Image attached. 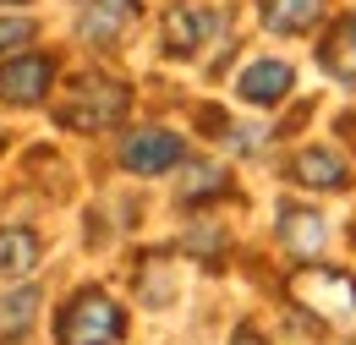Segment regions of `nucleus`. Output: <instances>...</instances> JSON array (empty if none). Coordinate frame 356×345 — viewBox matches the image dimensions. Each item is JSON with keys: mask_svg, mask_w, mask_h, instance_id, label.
I'll return each instance as SVG.
<instances>
[{"mask_svg": "<svg viewBox=\"0 0 356 345\" xmlns=\"http://www.w3.org/2000/svg\"><path fill=\"white\" fill-rule=\"evenodd\" d=\"M127 110H132L127 83H115V77H104V72H88V77H77L72 93L60 99L55 121L66 131H104V127H121Z\"/></svg>", "mask_w": 356, "mask_h": 345, "instance_id": "nucleus-1", "label": "nucleus"}, {"mask_svg": "<svg viewBox=\"0 0 356 345\" xmlns=\"http://www.w3.org/2000/svg\"><path fill=\"white\" fill-rule=\"evenodd\" d=\"M291 302L323 318L329 329H346L356 335V280L340 268H296L291 274Z\"/></svg>", "mask_w": 356, "mask_h": 345, "instance_id": "nucleus-2", "label": "nucleus"}, {"mask_svg": "<svg viewBox=\"0 0 356 345\" xmlns=\"http://www.w3.org/2000/svg\"><path fill=\"white\" fill-rule=\"evenodd\" d=\"M121 335H127V312L93 285L77 291L55 318V345H115Z\"/></svg>", "mask_w": 356, "mask_h": 345, "instance_id": "nucleus-3", "label": "nucleus"}, {"mask_svg": "<svg viewBox=\"0 0 356 345\" xmlns=\"http://www.w3.org/2000/svg\"><path fill=\"white\" fill-rule=\"evenodd\" d=\"M181 154H186L181 137H176V131H159V127H154V131H137V137L121 143V165H127L132 175H165V170H176Z\"/></svg>", "mask_w": 356, "mask_h": 345, "instance_id": "nucleus-4", "label": "nucleus"}, {"mask_svg": "<svg viewBox=\"0 0 356 345\" xmlns=\"http://www.w3.org/2000/svg\"><path fill=\"white\" fill-rule=\"evenodd\" d=\"M55 83V61L49 55H17L11 66H0V99L6 104H39Z\"/></svg>", "mask_w": 356, "mask_h": 345, "instance_id": "nucleus-5", "label": "nucleus"}, {"mask_svg": "<svg viewBox=\"0 0 356 345\" xmlns=\"http://www.w3.org/2000/svg\"><path fill=\"white\" fill-rule=\"evenodd\" d=\"M137 11H143V0H83V11H77V33L104 49V44H115L137 22Z\"/></svg>", "mask_w": 356, "mask_h": 345, "instance_id": "nucleus-6", "label": "nucleus"}, {"mask_svg": "<svg viewBox=\"0 0 356 345\" xmlns=\"http://www.w3.org/2000/svg\"><path fill=\"white\" fill-rule=\"evenodd\" d=\"M220 28V17L209 11V6H170L165 11V28H159V39H165V49L170 55H197L203 44H209V33Z\"/></svg>", "mask_w": 356, "mask_h": 345, "instance_id": "nucleus-7", "label": "nucleus"}, {"mask_svg": "<svg viewBox=\"0 0 356 345\" xmlns=\"http://www.w3.org/2000/svg\"><path fill=\"white\" fill-rule=\"evenodd\" d=\"M291 181L307 186V192H346L351 186V165L334 148H302L291 159Z\"/></svg>", "mask_w": 356, "mask_h": 345, "instance_id": "nucleus-8", "label": "nucleus"}, {"mask_svg": "<svg viewBox=\"0 0 356 345\" xmlns=\"http://www.w3.org/2000/svg\"><path fill=\"white\" fill-rule=\"evenodd\" d=\"M291 88H296V72H291L285 61H252V66L241 72V83H236V99L268 110V104H280Z\"/></svg>", "mask_w": 356, "mask_h": 345, "instance_id": "nucleus-9", "label": "nucleus"}, {"mask_svg": "<svg viewBox=\"0 0 356 345\" xmlns=\"http://www.w3.org/2000/svg\"><path fill=\"white\" fill-rule=\"evenodd\" d=\"M280 241H285L296 258H312V252H323V241H329V225H323V214H312V209L280 203Z\"/></svg>", "mask_w": 356, "mask_h": 345, "instance_id": "nucleus-10", "label": "nucleus"}, {"mask_svg": "<svg viewBox=\"0 0 356 345\" xmlns=\"http://www.w3.org/2000/svg\"><path fill=\"white\" fill-rule=\"evenodd\" d=\"M318 66L329 77H340L346 88H356V17H340L329 28V39L318 44Z\"/></svg>", "mask_w": 356, "mask_h": 345, "instance_id": "nucleus-11", "label": "nucleus"}, {"mask_svg": "<svg viewBox=\"0 0 356 345\" xmlns=\"http://www.w3.org/2000/svg\"><path fill=\"white\" fill-rule=\"evenodd\" d=\"M323 6H329V0H264V28L280 33V39L307 33V28H318Z\"/></svg>", "mask_w": 356, "mask_h": 345, "instance_id": "nucleus-12", "label": "nucleus"}, {"mask_svg": "<svg viewBox=\"0 0 356 345\" xmlns=\"http://www.w3.org/2000/svg\"><path fill=\"white\" fill-rule=\"evenodd\" d=\"M33 263H39V236L6 225L0 230V280H22V274H33Z\"/></svg>", "mask_w": 356, "mask_h": 345, "instance_id": "nucleus-13", "label": "nucleus"}, {"mask_svg": "<svg viewBox=\"0 0 356 345\" xmlns=\"http://www.w3.org/2000/svg\"><path fill=\"white\" fill-rule=\"evenodd\" d=\"M33 312H39V291H33V285L6 291V296H0V345L22 340V335L33 329Z\"/></svg>", "mask_w": 356, "mask_h": 345, "instance_id": "nucleus-14", "label": "nucleus"}, {"mask_svg": "<svg viewBox=\"0 0 356 345\" xmlns=\"http://www.w3.org/2000/svg\"><path fill=\"white\" fill-rule=\"evenodd\" d=\"M220 192H225V170H214V165H192L186 170L181 198H220Z\"/></svg>", "mask_w": 356, "mask_h": 345, "instance_id": "nucleus-15", "label": "nucleus"}, {"mask_svg": "<svg viewBox=\"0 0 356 345\" xmlns=\"http://www.w3.org/2000/svg\"><path fill=\"white\" fill-rule=\"evenodd\" d=\"M28 39H33V22L28 17H0V55L17 49V44H28Z\"/></svg>", "mask_w": 356, "mask_h": 345, "instance_id": "nucleus-16", "label": "nucleus"}, {"mask_svg": "<svg viewBox=\"0 0 356 345\" xmlns=\"http://www.w3.org/2000/svg\"><path fill=\"white\" fill-rule=\"evenodd\" d=\"M230 345H268V340L258 335V329H236V340H230Z\"/></svg>", "mask_w": 356, "mask_h": 345, "instance_id": "nucleus-17", "label": "nucleus"}, {"mask_svg": "<svg viewBox=\"0 0 356 345\" xmlns=\"http://www.w3.org/2000/svg\"><path fill=\"white\" fill-rule=\"evenodd\" d=\"M0 6H11V0H0Z\"/></svg>", "mask_w": 356, "mask_h": 345, "instance_id": "nucleus-18", "label": "nucleus"}]
</instances>
